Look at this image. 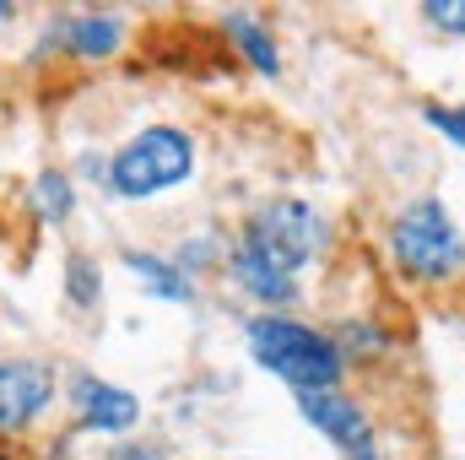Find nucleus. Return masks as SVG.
Masks as SVG:
<instances>
[{"label": "nucleus", "mask_w": 465, "mask_h": 460, "mask_svg": "<svg viewBox=\"0 0 465 460\" xmlns=\"http://www.w3.org/2000/svg\"><path fill=\"white\" fill-rule=\"evenodd\" d=\"M249 357L265 374H276L282 385H292L298 395L336 390V379L347 368L341 346L331 342L325 331H309V325H298L287 315H254L249 320Z\"/></svg>", "instance_id": "1"}, {"label": "nucleus", "mask_w": 465, "mask_h": 460, "mask_svg": "<svg viewBox=\"0 0 465 460\" xmlns=\"http://www.w3.org/2000/svg\"><path fill=\"white\" fill-rule=\"evenodd\" d=\"M195 174V141L179 125H146L109 157V190L124 201H152Z\"/></svg>", "instance_id": "2"}, {"label": "nucleus", "mask_w": 465, "mask_h": 460, "mask_svg": "<svg viewBox=\"0 0 465 460\" xmlns=\"http://www.w3.org/2000/svg\"><path fill=\"white\" fill-rule=\"evenodd\" d=\"M390 249H395V265L411 282H450L465 265V233L455 228V217L439 195L411 201L390 223Z\"/></svg>", "instance_id": "3"}, {"label": "nucleus", "mask_w": 465, "mask_h": 460, "mask_svg": "<svg viewBox=\"0 0 465 460\" xmlns=\"http://www.w3.org/2000/svg\"><path fill=\"white\" fill-rule=\"evenodd\" d=\"M243 238H249L260 255H271L282 271L298 276V271L325 249V217H320L314 206H303V201H271V206H260V212L249 217Z\"/></svg>", "instance_id": "4"}, {"label": "nucleus", "mask_w": 465, "mask_h": 460, "mask_svg": "<svg viewBox=\"0 0 465 460\" xmlns=\"http://www.w3.org/2000/svg\"><path fill=\"white\" fill-rule=\"evenodd\" d=\"M54 401V374L33 357H0V434H22Z\"/></svg>", "instance_id": "5"}, {"label": "nucleus", "mask_w": 465, "mask_h": 460, "mask_svg": "<svg viewBox=\"0 0 465 460\" xmlns=\"http://www.w3.org/2000/svg\"><path fill=\"white\" fill-rule=\"evenodd\" d=\"M298 412H303V423L309 428H320L325 439H336L351 460L373 455V434H368V417L351 406L341 390H309V395H298Z\"/></svg>", "instance_id": "6"}, {"label": "nucleus", "mask_w": 465, "mask_h": 460, "mask_svg": "<svg viewBox=\"0 0 465 460\" xmlns=\"http://www.w3.org/2000/svg\"><path fill=\"white\" fill-rule=\"evenodd\" d=\"M228 271H232V282H238L249 298H260V304H292V298H298V276H292V271H282L271 255H260L249 238L232 249Z\"/></svg>", "instance_id": "7"}, {"label": "nucleus", "mask_w": 465, "mask_h": 460, "mask_svg": "<svg viewBox=\"0 0 465 460\" xmlns=\"http://www.w3.org/2000/svg\"><path fill=\"white\" fill-rule=\"evenodd\" d=\"M76 412H82V428H98V434H124L141 423V401L119 385H104V379L76 385Z\"/></svg>", "instance_id": "8"}, {"label": "nucleus", "mask_w": 465, "mask_h": 460, "mask_svg": "<svg viewBox=\"0 0 465 460\" xmlns=\"http://www.w3.org/2000/svg\"><path fill=\"white\" fill-rule=\"evenodd\" d=\"M54 33H60V44H65L71 55H82V60H104V55H114L119 44H124V22L109 16V11L71 16V22H60Z\"/></svg>", "instance_id": "9"}, {"label": "nucleus", "mask_w": 465, "mask_h": 460, "mask_svg": "<svg viewBox=\"0 0 465 460\" xmlns=\"http://www.w3.org/2000/svg\"><path fill=\"white\" fill-rule=\"evenodd\" d=\"M124 265H130V276L146 282L152 298H168V304H190V298H195V293H190V276H184L179 260H157V255H135V249H130Z\"/></svg>", "instance_id": "10"}, {"label": "nucleus", "mask_w": 465, "mask_h": 460, "mask_svg": "<svg viewBox=\"0 0 465 460\" xmlns=\"http://www.w3.org/2000/svg\"><path fill=\"white\" fill-rule=\"evenodd\" d=\"M228 38L243 49V60L260 71V76H282V55H276V44H271V33L254 22V16H243V11H228Z\"/></svg>", "instance_id": "11"}, {"label": "nucleus", "mask_w": 465, "mask_h": 460, "mask_svg": "<svg viewBox=\"0 0 465 460\" xmlns=\"http://www.w3.org/2000/svg\"><path fill=\"white\" fill-rule=\"evenodd\" d=\"M27 201H33V212H38L44 223H65V217L76 212V190H71V179H65L60 168H44V174L33 179Z\"/></svg>", "instance_id": "12"}, {"label": "nucleus", "mask_w": 465, "mask_h": 460, "mask_svg": "<svg viewBox=\"0 0 465 460\" xmlns=\"http://www.w3.org/2000/svg\"><path fill=\"white\" fill-rule=\"evenodd\" d=\"M336 336H341V342H336L341 346V357H351V363H362V357H384V352H390V336H384L379 325H368V320H347Z\"/></svg>", "instance_id": "13"}, {"label": "nucleus", "mask_w": 465, "mask_h": 460, "mask_svg": "<svg viewBox=\"0 0 465 460\" xmlns=\"http://www.w3.org/2000/svg\"><path fill=\"white\" fill-rule=\"evenodd\" d=\"M65 293H71L76 309H93V304L104 298V276H98V265H93L87 255H71V260H65Z\"/></svg>", "instance_id": "14"}, {"label": "nucleus", "mask_w": 465, "mask_h": 460, "mask_svg": "<svg viewBox=\"0 0 465 460\" xmlns=\"http://www.w3.org/2000/svg\"><path fill=\"white\" fill-rule=\"evenodd\" d=\"M422 16H428V27H439L450 38H465V0H428Z\"/></svg>", "instance_id": "15"}, {"label": "nucleus", "mask_w": 465, "mask_h": 460, "mask_svg": "<svg viewBox=\"0 0 465 460\" xmlns=\"http://www.w3.org/2000/svg\"><path fill=\"white\" fill-rule=\"evenodd\" d=\"M428 125L444 130L450 141H460L465 146V109H444V104H433V109H428Z\"/></svg>", "instance_id": "16"}, {"label": "nucleus", "mask_w": 465, "mask_h": 460, "mask_svg": "<svg viewBox=\"0 0 465 460\" xmlns=\"http://www.w3.org/2000/svg\"><path fill=\"white\" fill-rule=\"evenodd\" d=\"M114 460H168V455H163V445H124V450H114Z\"/></svg>", "instance_id": "17"}, {"label": "nucleus", "mask_w": 465, "mask_h": 460, "mask_svg": "<svg viewBox=\"0 0 465 460\" xmlns=\"http://www.w3.org/2000/svg\"><path fill=\"white\" fill-rule=\"evenodd\" d=\"M206 260H212V244H206V238L184 244V265H206Z\"/></svg>", "instance_id": "18"}]
</instances>
